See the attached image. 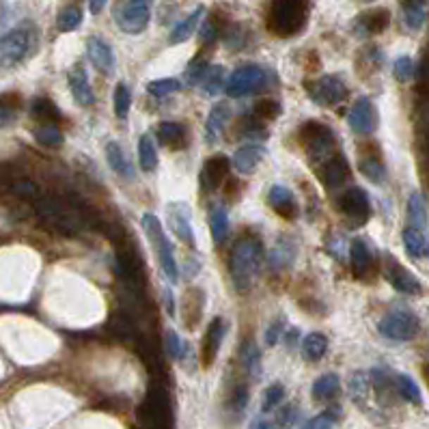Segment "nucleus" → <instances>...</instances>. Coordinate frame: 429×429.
<instances>
[{"instance_id": "15", "label": "nucleus", "mask_w": 429, "mask_h": 429, "mask_svg": "<svg viewBox=\"0 0 429 429\" xmlns=\"http://www.w3.org/2000/svg\"><path fill=\"white\" fill-rule=\"evenodd\" d=\"M384 274H386V280L395 287L397 292L402 294H408V296H416L421 294V282L414 274H410L402 263L388 259L386 268H384Z\"/></svg>"}, {"instance_id": "14", "label": "nucleus", "mask_w": 429, "mask_h": 429, "mask_svg": "<svg viewBox=\"0 0 429 429\" xmlns=\"http://www.w3.org/2000/svg\"><path fill=\"white\" fill-rule=\"evenodd\" d=\"M166 216H168V225H170L173 233L182 242H186L188 246H194V233H192V225H190L188 205L186 203H168Z\"/></svg>"}, {"instance_id": "23", "label": "nucleus", "mask_w": 429, "mask_h": 429, "mask_svg": "<svg viewBox=\"0 0 429 429\" xmlns=\"http://www.w3.org/2000/svg\"><path fill=\"white\" fill-rule=\"evenodd\" d=\"M341 390V382H339V375L337 373H326V375H319L315 382H313V388H311V395L315 402H330L339 395Z\"/></svg>"}, {"instance_id": "55", "label": "nucleus", "mask_w": 429, "mask_h": 429, "mask_svg": "<svg viewBox=\"0 0 429 429\" xmlns=\"http://www.w3.org/2000/svg\"><path fill=\"white\" fill-rule=\"evenodd\" d=\"M233 404H235L237 410H242L246 406V388H237L235 390V402Z\"/></svg>"}, {"instance_id": "16", "label": "nucleus", "mask_w": 429, "mask_h": 429, "mask_svg": "<svg viewBox=\"0 0 429 429\" xmlns=\"http://www.w3.org/2000/svg\"><path fill=\"white\" fill-rule=\"evenodd\" d=\"M225 321L220 317H216L209 324L207 332H205V339H203V367H211L213 359L218 356V349H220V343H223V337H225Z\"/></svg>"}, {"instance_id": "40", "label": "nucleus", "mask_w": 429, "mask_h": 429, "mask_svg": "<svg viewBox=\"0 0 429 429\" xmlns=\"http://www.w3.org/2000/svg\"><path fill=\"white\" fill-rule=\"evenodd\" d=\"M113 106H115V115L119 119H125L130 113V106H132V95L128 91L125 85H117L115 95H113Z\"/></svg>"}, {"instance_id": "29", "label": "nucleus", "mask_w": 429, "mask_h": 429, "mask_svg": "<svg viewBox=\"0 0 429 429\" xmlns=\"http://www.w3.org/2000/svg\"><path fill=\"white\" fill-rule=\"evenodd\" d=\"M349 257H352V268L356 274H365L371 268V250L363 240H354L349 248Z\"/></svg>"}, {"instance_id": "28", "label": "nucleus", "mask_w": 429, "mask_h": 429, "mask_svg": "<svg viewBox=\"0 0 429 429\" xmlns=\"http://www.w3.org/2000/svg\"><path fill=\"white\" fill-rule=\"evenodd\" d=\"M229 119V108L225 104H218L213 106L211 113H209V119H207V125H205V132H207V140L209 142H216L220 132L225 130V123Z\"/></svg>"}, {"instance_id": "5", "label": "nucleus", "mask_w": 429, "mask_h": 429, "mask_svg": "<svg viewBox=\"0 0 429 429\" xmlns=\"http://www.w3.org/2000/svg\"><path fill=\"white\" fill-rule=\"evenodd\" d=\"M115 20L128 35H140L151 20V0H121Z\"/></svg>"}, {"instance_id": "42", "label": "nucleus", "mask_w": 429, "mask_h": 429, "mask_svg": "<svg viewBox=\"0 0 429 429\" xmlns=\"http://www.w3.org/2000/svg\"><path fill=\"white\" fill-rule=\"evenodd\" d=\"M361 173L367 177V180H371V182H382L384 180V166H382V162L378 160V158H373V156H369V158H363L361 160Z\"/></svg>"}, {"instance_id": "33", "label": "nucleus", "mask_w": 429, "mask_h": 429, "mask_svg": "<svg viewBox=\"0 0 429 429\" xmlns=\"http://www.w3.org/2000/svg\"><path fill=\"white\" fill-rule=\"evenodd\" d=\"M388 22H390L388 11H384V9H375V11L365 13V15L359 20V26L363 28V32H367V35H375V32H382V30L388 26Z\"/></svg>"}, {"instance_id": "24", "label": "nucleus", "mask_w": 429, "mask_h": 429, "mask_svg": "<svg viewBox=\"0 0 429 429\" xmlns=\"http://www.w3.org/2000/svg\"><path fill=\"white\" fill-rule=\"evenodd\" d=\"M203 15H205V7H197L186 20H182L180 24H177L173 28V32H170V44H184L186 39H190L192 32L199 26V22L203 20Z\"/></svg>"}, {"instance_id": "26", "label": "nucleus", "mask_w": 429, "mask_h": 429, "mask_svg": "<svg viewBox=\"0 0 429 429\" xmlns=\"http://www.w3.org/2000/svg\"><path fill=\"white\" fill-rule=\"evenodd\" d=\"M209 231L216 244H223L229 233V218L227 209L223 205H211L209 207Z\"/></svg>"}, {"instance_id": "36", "label": "nucleus", "mask_w": 429, "mask_h": 429, "mask_svg": "<svg viewBox=\"0 0 429 429\" xmlns=\"http://www.w3.org/2000/svg\"><path fill=\"white\" fill-rule=\"evenodd\" d=\"M237 136H244V138H266V128H263L259 117L248 115V117H242L237 121Z\"/></svg>"}, {"instance_id": "25", "label": "nucleus", "mask_w": 429, "mask_h": 429, "mask_svg": "<svg viewBox=\"0 0 429 429\" xmlns=\"http://www.w3.org/2000/svg\"><path fill=\"white\" fill-rule=\"evenodd\" d=\"M328 352V339L321 332H311L302 339V356L306 361L315 363L324 359V354Z\"/></svg>"}, {"instance_id": "39", "label": "nucleus", "mask_w": 429, "mask_h": 429, "mask_svg": "<svg viewBox=\"0 0 429 429\" xmlns=\"http://www.w3.org/2000/svg\"><path fill=\"white\" fill-rule=\"evenodd\" d=\"M58 30L63 32H71V30H76L80 24H82V11L78 7H67L58 13Z\"/></svg>"}, {"instance_id": "19", "label": "nucleus", "mask_w": 429, "mask_h": 429, "mask_svg": "<svg viewBox=\"0 0 429 429\" xmlns=\"http://www.w3.org/2000/svg\"><path fill=\"white\" fill-rule=\"evenodd\" d=\"M69 89H71V95L74 99L80 104V106H91L95 101V95H93V89L87 80V71L82 65H76L74 69L69 71Z\"/></svg>"}, {"instance_id": "57", "label": "nucleus", "mask_w": 429, "mask_h": 429, "mask_svg": "<svg viewBox=\"0 0 429 429\" xmlns=\"http://www.w3.org/2000/svg\"><path fill=\"white\" fill-rule=\"evenodd\" d=\"M255 429H272V427H270V423H257Z\"/></svg>"}, {"instance_id": "34", "label": "nucleus", "mask_w": 429, "mask_h": 429, "mask_svg": "<svg viewBox=\"0 0 429 429\" xmlns=\"http://www.w3.org/2000/svg\"><path fill=\"white\" fill-rule=\"evenodd\" d=\"M408 218H410V227H414V229H425L427 227V209H425V201H423V197L418 192L410 194Z\"/></svg>"}, {"instance_id": "47", "label": "nucleus", "mask_w": 429, "mask_h": 429, "mask_svg": "<svg viewBox=\"0 0 429 429\" xmlns=\"http://www.w3.org/2000/svg\"><path fill=\"white\" fill-rule=\"evenodd\" d=\"M282 397H285V388H282L280 384H272V386H268L266 392H263V404H261L263 412L274 410V408L282 402Z\"/></svg>"}, {"instance_id": "2", "label": "nucleus", "mask_w": 429, "mask_h": 429, "mask_svg": "<svg viewBox=\"0 0 429 429\" xmlns=\"http://www.w3.org/2000/svg\"><path fill=\"white\" fill-rule=\"evenodd\" d=\"M309 18V0H272L268 26L278 37H292L300 32Z\"/></svg>"}, {"instance_id": "17", "label": "nucleus", "mask_w": 429, "mask_h": 429, "mask_svg": "<svg viewBox=\"0 0 429 429\" xmlns=\"http://www.w3.org/2000/svg\"><path fill=\"white\" fill-rule=\"evenodd\" d=\"M268 203L272 205V209L278 213V216L294 220L298 216V203L292 194V190H287L285 186H272L270 194H268Z\"/></svg>"}, {"instance_id": "51", "label": "nucleus", "mask_w": 429, "mask_h": 429, "mask_svg": "<svg viewBox=\"0 0 429 429\" xmlns=\"http://www.w3.org/2000/svg\"><path fill=\"white\" fill-rule=\"evenodd\" d=\"M11 190L18 194V197H37V188H35V184L32 182H26V180H22V182H13L11 184Z\"/></svg>"}, {"instance_id": "27", "label": "nucleus", "mask_w": 429, "mask_h": 429, "mask_svg": "<svg viewBox=\"0 0 429 429\" xmlns=\"http://www.w3.org/2000/svg\"><path fill=\"white\" fill-rule=\"evenodd\" d=\"M106 160H108L111 168L115 173H119L121 177H128V180H130V177H134V168H132L130 160L125 158L123 149L117 145V142H108V145H106Z\"/></svg>"}, {"instance_id": "31", "label": "nucleus", "mask_w": 429, "mask_h": 429, "mask_svg": "<svg viewBox=\"0 0 429 429\" xmlns=\"http://www.w3.org/2000/svg\"><path fill=\"white\" fill-rule=\"evenodd\" d=\"M138 160H140V168L142 170H156L158 166V151L154 147V140L149 134H142L138 140Z\"/></svg>"}, {"instance_id": "53", "label": "nucleus", "mask_w": 429, "mask_h": 429, "mask_svg": "<svg viewBox=\"0 0 429 429\" xmlns=\"http://www.w3.org/2000/svg\"><path fill=\"white\" fill-rule=\"evenodd\" d=\"M213 37H216V28L211 26V22H205L203 28H201V39H203L205 44H209Z\"/></svg>"}, {"instance_id": "43", "label": "nucleus", "mask_w": 429, "mask_h": 429, "mask_svg": "<svg viewBox=\"0 0 429 429\" xmlns=\"http://www.w3.org/2000/svg\"><path fill=\"white\" fill-rule=\"evenodd\" d=\"M339 418V412L337 410H326V412H321L317 416H313L311 421H306L300 429H332L335 423Z\"/></svg>"}, {"instance_id": "12", "label": "nucleus", "mask_w": 429, "mask_h": 429, "mask_svg": "<svg viewBox=\"0 0 429 429\" xmlns=\"http://www.w3.org/2000/svg\"><path fill=\"white\" fill-rule=\"evenodd\" d=\"M347 123L356 134H371L378 125V115L369 97H359L349 108Z\"/></svg>"}, {"instance_id": "56", "label": "nucleus", "mask_w": 429, "mask_h": 429, "mask_svg": "<svg viewBox=\"0 0 429 429\" xmlns=\"http://www.w3.org/2000/svg\"><path fill=\"white\" fill-rule=\"evenodd\" d=\"M106 3H108V0H89V7H91V13H101L104 11V7H106Z\"/></svg>"}, {"instance_id": "46", "label": "nucleus", "mask_w": 429, "mask_h": 429, "mask_svg": "<svg viewBox=\"0 0 429 429\" xmlns=\"http://www.w3.org/2000/svg\"><path fill=\"white\" fill-rule=\"evenodd\" d=\"M253 115L259 117L261 121L263 119H276L280 115V106L274 99H259L253 108Z\"/></svg>"}, {"instance_id": "49", "label": "nucleus", "mask_w": 429, "mask_h": 429, "mask_svg": "<svg viewBox=\"0 0 429 429\" xmlns=\"http://www.w3.org/2000/svg\"><path fill=\"white\" fill-rule=\"evenodd\" d=\"M414 76V61L410 56H399L395 61V78L399 82H408Z\"/></svg>"}, {"instance_id": "13", "label": "nucleus", "mask_w": 429, "mask_h": 429, "mask_svg": "<svg viewBox=\"0 0 429 429\" xmlns=\"http://www.w3.org/2000/svg\"><path fill=\"white\" fill-rule=\"evenodd\" d=\"M229 166H231V162H229L225 156H213V158H209V160L203 164L201 175H199L201 190H203V192L218 190V188L223 186V182L227 180Z\"/></svg>"}, {"instance_id": "7", "label": "nucleus", "mask_w": 429, "mask_h": 429, "mask_svg": "<svg viewBox=\"0 0 429 429\" xmlns=\"http://www.w3.org/2000/svg\"><path fill=\"white\" fill-rule=\"evenodd\" d=\"M378 330L382 337H386L390 341H410L418 332V319L410 311L395 309L382 317V321L378 324Z\"/></svg>"}, {"instance_id": "3", "label": "nucleus", "mask_w": 429, "mask_h": 429, "mask_svg": "<svg viewBox=\"0 0 429 429\" xmlns=\"http://www.w3.org/2000/svg\"><path fill=\"white\" fill-rule=\"evenodd\" d=\"M140 225H142V231H145L147 240L154 246L156 259H158L164 276L175 282L177 278H180V274H177V263H175V257H173V248H170V242L164 235L162 223L154 216V213H142Z\"/></svg>"}, {"instance_id": "22", "label": "nucleus", "mask_w": 429, "mask_h": 429, "mask_svg": "<svg viewBox=\"0 0 429 429\" xmlns=\"http://www.w3.org/2000/svg\"><path fill=\"white\" fill-rule=\"evenodd\" d=\"M156 134H158V138H160L162 145L168 147V149H173V151H180V149L186 145V130H184V125L175 123V121H164V123H160L158 130H156Z\"/></svg>"}, {"instance_id": "35", "label": "nucleus", "mask_w": 429, "mask_h": 429, "mask_svg": "<svg viewBox=\"0 0 429 429\" xmlns=\"http://www.w3.org/2000/svg\"><path fill=\"white\" fill-rule=\"evenodd\" d=\"M201 89L207 95H218L225 89V67H209L201 80Z\"/></svg>"}, {"instance_id": "52", "label": "nucleus", "mask_w": 429, "mask_h": 429, "mask_svg": "<svg viewBox=\"0 0 429 429\" xmlns=\"http://www.w3.org/2000/svg\"><path fill=\"white\" fill-rule=\"evenodd\" d=\"M294 418H296V410H294L292 406H287V408H285V410L280 412V418H278V421H280V427H282V429H287V427L294 423Z\"/></svg>"}, {"instance_id": "8", "label": "nucleus", "mask_w": 429, "mask_h": 429, "mask_svg": "<svg viewBox=\"0 0 429 429\" xmlns=\"http://www.w3.org/2000/svg\"><path fill=\"white\" fill-rule=\"evenodd\" d=\"M35 211H37V216L44 220L46 227H50L58 233L74 235L78 231V223L74 220V216H71V213L63 207V203L56 199H39L35 203Z\"/></svg>"}, {"instance_id": "21", "label": "nucleus", "mask_w": 429, "mask_h": 429, "mask_svg": "<svg viewBox=\"0 0 429 429\" xmlns=\"http://www.w3.org/2000/svg\"><path fill=\"white\" fill-rule=\"evenodd\" d=\"M321 180L328 188H337L341 184H345V180L349 177V168H347V162L339 156H332L328 158L324 164H321Z\"/></svg>"}, {"instance_id": "6", "label": "nucleus", "mask_w": 429, "mask_h": 429, "mask_svg": "<svg viewBox=\"0 0 429 429\" xmlns=\"http://www.w3.org/2000/svg\"><path fill=\"white\" fill-rule=\"evenodd\" d=\"M35 44V32L28 26L9 30L0 37V65H15L28 56Z\"/></svg>"}, {"instance_id": "48", "label": "nucleus", "mask_w": 429, "mask_h": 429, "mask_svg": "<svg viewBox=\"0 0 429 429\" xmlns=\"http://www.w3.org/2000/svg\"><path fill=\"white\" fill-rule=\"evenodd\" d=\"M164 343H166V354H168V359H173V361L182 359V356H184V343H182L180 337H177L175 330H168V332H166Z\"/></svg>"}, {"instance_id": "4", "label": "nucleus", "mask_w": 429, "mask_h": 429, "mask_svg": "<svg viewBox=\"0 0 429 429\" xmlns=\"http://www.w3.org/2000/svg\"><path fill=\"white\" fill-rule=\"evenodd\" d=\"M300 140L309 154V158L315 162L324 164L328 158H332V149H335V134L328 125L317 123V121H309L302 132H300Z\"/></svg>"}, {"instance_id": "11", "label": "nucleus", "mask_w": 429, "mask_h": 429, "mask_svg": "<svg viewBox=\"0 0 429 429\" xmlns=\"http://www.w3.org/2000/svg\"><path fill=\"white\" fill-rule=\"evenodd\" d=\"M341 211L345 213V218H349L354 225H363L371 216V203L365 190L361 188H349L339 203Z\"/></svg>"}, {"instance_id": "32", "label": "nucleus", "mask_w": 429, "mask_h": 429, "mask_svg": "<svg viewBox=\"0 0 429 429\" xmlns=\"http://www.w3.org/2000/svg\"><path fill=\"white\" fill-rule=\"evenodd\" d=\"M425 5L427 0H402V7H404V20L406 26L416 30L423 26L425 22Z\"/></svg>"}, {"instance_id": "38", "label": "nucleus", "mask_w": 429, "mask_h": 429, "mask_svg": "<svg viewBox=\"0 0 429 429\" xmlns=\"http://www.w3.org/2000/svg\"><path fill=\"white\" fill-rule=\"evenodd\" d=\"M395 384H397L399 395H402L406 402L416 404V406L423 402V397H421V390H418V386L414 384V380H412V378H408V375H397V378H395Z\"/></svg>"}, {"instance_id": "30", "label": "nucleus", "mask_w": 429, "mask_h": 429, "mask_svg": "<svg viewBox=\"0 0 429 429\" xmlns=\"http://www.w3.org/2000/svg\"><path fill=\"white\" fill-rule=\"evenodd\" d=\"M404 246L412 257H425L429 255V246H427V237L423 233V229H414L408 227L404 231Z\"/></svg>"}, {"instance_id": "10", "label": "nucleus", "mask_w": 429, "mask_h": 429, "mask_svg": "<svg viewBox=\"0 0 429 429\" xmlns=\"http://www.w3.org/2000/svg\"><path fill=\"white\" fill-rule=\"evenodd\" d=\"M306 91L311 95V99L319 106H335L339 101H343L347 97V87L339 76H321L313 82L306 85Z\"/></svg>"}, {"instance_id": "41", "label": "nucleus", "mask_w": 429, "mask_h": 429, "mask_svg": "<svg viewBox=\"0 0 429 429\" xmlns=\"http://www.w3.org/2000/svg\"><path fill=\"white\" fill-rule=\"evenodd\" d=\"M180 89H182V82L177 78H162V80H154L147 85V91L156 97H166V95L180 91Z\"/></svg>"}, {"instance_id": "54", "label": "nucleus", "mask_w": 429, "mask_h": 429, "mask_svg": "<svg viewBox=\"0 0 429 429\" xmlns=\"http://www.w3.org/2000/svg\"><path fill=\"white\" fill-rule=\"evenodd\" d=\"M278 332H280V324H274L268 332H266V341L268 345H274L278 341Z\"/></svg>"}, {"instance_id": "37", "label": "nucleus", "mask_w": 429, "mask_h": 429, "mask_svg": "<svg viewBox=\"0 0 429 429\" xmlns=\"http://www.w3.org/2000/svg\"><path fill=\"white\" fill-rule=\"evenodd\" d=\"M35 138H37V142L44 147H56L63 142V134L54 123H44L39 128H35Z\"/></svg>"}, {"instance_id": "20", "label": "nucleus", "mask_w": 429, "mask_h": 429, "mask_svg": "<svg viewBox=\"0 0 429 429\" xmlns=\"http://www.w3.org/2000/svg\"><path fill=\"white\" fill-rule=\"evenodd\" d=\"M263 154H266V149L261 145H246V147H242V149H237L233 154L231 164H233V168L237 173L248 175V173H253L257 168V164L261 162Z\"/></svg>"}, {"instance_id": "1", "label": "nucleus", "mask_w": 429, "mask_h": 429, "mask_svg": "<svg viewBox=\"0 0 429 429\" xmlns=\"http://www.w3.org/2000/svg\"><path fill=\"white\" fill-rule=\"evenodd\" d=\"M261 244L255 237H242L235 242L229 259V270L237 290L246 292L253 285V278L261 266Z\"/></svg>"}, {"instance_id": "9", "label": "nucleus", "mask_w": 429, "mask_h": 429, "mask_svg": "<svg viewBox=\"0 0 429 429\" xmlns=\"http://www.w3.org/2000/svg\"><path fill=\"white\" fill-rule=\"evenodd\" d=\"M266 71L259 65H244L235 69L231 78L225 85V91L229 97H244L248 93H255L266 85Z\"/></svg>"}, {"instance_id": "44", "label": "nucleus", "mask_w": 429, "mask_h": 429, "mask_svg": "<svg viewBox=\"0 0 429 429\" xmlns=\"http://www.w3.org/2000/svg\"><path fill=\"white\" fill-rule=\"evenodd\" d=\"M207 69H209V67H207V61H205V58H194V61L188 65V69H186V76H184L186 85H188V87L201 85V80H203V76H205Z\"/></svg>"}, {"instance_id": "18", "label": "nucleus", "mask_w": 429, "mask_h": 429, "mask_svg": "<svg viewBox=\"0 0 429 429\" xmlns=\"http://www.w3.org/2000/svg\"><path fill=\"white\" fill-rule=\"evenodd\" d=\"M87 54H89L91 63L99 71H104V74H113V69H115V54H113L111 46L106 44L104 39L89 37V42H87Z\"/></svg>"}, {"instance_id": "50", "label": "nucleus", "mask_w": 429, "mask_h": 429, "mask_svg": "<svg viewBox=\"0 0 429 429\" xmlns=\"http://www.w3.org/2000/svg\"><path fill=\"white\" fill-rule=\"evenodd\" d=\"M13 121H15V104L7 95H0V128H7Z\"/></svg>"}, {"instance_id": "45", "label": "nucleus", "mask_w": 429, "mask_h": 429, "mask_svg": "<svg viewBox=\"0 0 429 429\" xmlns=\"http://www.w3.org/2000/svg\"><path fill=\"white\" fill-rule=\"evenodd\" d=\"M242 363L248 373H259V349L253 341H248L242 349Z\"/></svg>"}]
</instances>
